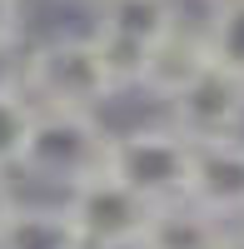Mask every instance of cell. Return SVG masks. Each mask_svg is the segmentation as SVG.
<instances>
[{
	"instance_id": "6da1fadb",
	"label": "cell",
	"mask_w": 244,
	"mask_h": 249,
	"mask_svg": "<svg viewBox=\"0 0 244 249\" xmlns=\"http://www.w3.org/2000/svg\"><path fill=\"white\" fill-rule=\"evenodd\" d=\"M20 90L35 110L95 115L115 95L95 35H50L30 55H20Z\"/></svg>"
},
{
	"instance_id": "7a4b0ae2",
	"label": "cell",
	"mask_w": 244,
	"mask_h": 249,
	"mask_svg": "<svg viewBox=\"0 0 244 249\" xmlns=\"http://www.w3.org/2000/svg\"><path fill=\"white\" fill-rule=\"evenodd\" d=\"M110 179H120L130 195H139L159 210V204H179L190 190V140L174 135L170 124L159 130H125L105 140V164Z\"/></svg>"
},
{
	"instance_id": "3957f363",
	"label": "cell",
	"mask_w": 244,
	"mask_h": 249,
	"mask_svg": "<svg viewBox=\"0 0 244 249\" xmlns=\"http://www.w3.org/2000/svg\"><path fill=\"white\" fill-rule=\"evenodd\" d=\"M105 130H100L95 115H70V110H35L30 120V140L25 155H20V170L45 175L55 184L75 190L80 179L100 175L105 164Z\"/></svg>"
},
{
	"instance_id": "277c9868",
	"label": "cell",
	"mask_w": 244,
	"mask_h": 249,
	"mask_svg": "<svg viewBox=\"0 0 244 249\" xmlns=\"http://www.w3.org/2000/svg\"><path fill=\"white\" fill-rule=\"evenodd\" d=\"M95 15H100L95 45L105 55V70L115 80V90H125L139 80L145 50L179 20V5L174 0H95Z\"/></svg>"
},
{
	"instance_id": "5b68a950",
	"label": "cell",
	"mask_w": 244,
	"mask_h": 249,
	"mask_svg": "<svg viewBox=\"0 0 244 249\" xmlns=\"http://www.w3.org/2000/svg\"><path fill=\"white\" fill-rule=\"evenodd\" d=\"M65 214L75 224L80 244H110V239H139L155 210L100 170L90 179H80L75 190H65Z\"/></svg>"
},
{
	"instance_id": "8992f818",
	"label": "cell",
	"mask_w": 244,
	"mask_h": 249,
	"mask_svg": "<svg viewBox=\"0 0 244 249\" xmlns=\"http://www.w3.org/2000/svg\"><path fill=\"white\" fill-rule=\"evenodd\" d=\"M170 130L185 140H225L244 124V80L219 70L214 60L179 95H170Z\"/></svg>"
},
{
	"instance_id": "52a82bcc",
	"label": "cell",
	"mask_w": 244,
	"mask_h": 249,
	"mask_svg": "<svg viewBox=\"0 0 244 249\" xmlns=\"http://www.w3.org/2000/svg\"><path fill=\"white\" fill-rule=\"evenodd\" d=\"M194 210L214 214L219 224L244 219V140H190V190Z\"/></svg>"
},
{
	"instance_id": "ba28073f",
	"label": "cell",
	"mask_w": 244,
	"mask_h": 249,
	"mask_svg": "<svg viewBox=\"0 0 244 249\" xmlns=\"http://www.w3.org/2000/svg\"><path fill=\"white\" fill-rule=\"evenodd\" d=\"M209 65V45H205V30L185 25V20H174V25L155 40V45L145 50V60H139V90H150L159 100H170L190 85V80Z\"/></svg>"
},
{
	"instance_id": "9c48e42d",
	"label": "cell",
	"mask_w": 244,
	"mask_h": 249,
	"mask_svg": "<svg viewBox=\"0 0 244 249\" xmlns=\"http://www.w3.org/2000/svg\"><path fill=\"white\" fill-rule=\"evenodd\" d=\"M229 224H219L214 214L194 210L190 199L179 204H159L145 224V244L150 249H225Z\"/></svg>"
},
{
	"instance_id": "30bf717a",
	"label": "cell",
	"mask_w": 244,
	"mask_h": 249,
	"mask_svg": "<svg viewBox=\"0 0 244 249\" xmlns=\"http://www.w3.org/2000/svg\"><path fill=\"white\" fill-rule=\"evenodd\" d=\"M0 249H80L65 204H20L0 219Z\"/></svg>"
},
{
	"instance_id": "8fae6325",
	"label": "cell",
	"mask_w": 244,
	"mask_h": 249,
	"mask_svg": "<svg viewBox=\"0 0 244 249\" xmlns=\"http://www.w3.org/2000/svg\"><path fill=\"white\" fill-rule=\"evenodd\" d=\"M205 45H209V60L219 70H229V75L244 80V0H229V5L209 10Z\"/></svg>"
},
{
	"instance_id": "7c38bea8",
	"label": "cell",
	"mask_w": 244,
	"mask_h": 249,
	"mask_svg": "<svg viewBox=\"0 0 244 249\" xmlns=\"http://www.w3.org/2000/svg\"><path fill=\"white\" fill-rule=\"evenodd\" d=\"M30 120H35V105L25 95H0V170L20 164L25 140H30Z\"/></svg>"
},
{
	"instance_id": "4fadbf2b",
	"label": "cell",
	"mask_w": 244,
	"mask_h": 249,
	"mask_svg": "<svg viewBox=\"0 0 244 249\" xmlns=\"http://www.w3.org/2000/svg\"><path fill=\"white\" fill-rule=\"evenodd\" d=\"M0 95H25L20 90V55H15V45H0Z\"/></svg>"
},
{
	"instance_id": "5bb4252c",
	"label": "cell",
	"mask_w": 244,
	"mask_h": 249,
	"mask_svg": "<svg viewBox=\"0 0 244 249\" xmlns=\"http://www.w3.org/2000/svg\"><path fill=\"white\" fill-rule=\"evenodd\" d=\"M20 40V0H0V45Z\"/></svg>"
},
{
	"instance_id": "9a60e30c",
	"label": "cell",
	"mask_w": 244,
	"mask_h": 249,
	"mask_svg": "<svg viewBox=\"0 0 244 249\" xmlns=\"http://www.w3.org/2000/svg\"><path fill=\"white\" fill-rule=\"evenodd\" d=\"M80 249H150V244H145V234H139V239H110V244H80Z\"/></svg>"
},
{
	"instance_id": "2e32d148",
	"label": "cell",
	"mask_w": 244,
	"mask_h": 249,
	"mask_svg": "<svg viewBox=\"0 0 244 249\" xmlns=\"http://www.w3.org/2000/svg\"><path fill=\"white\" fill-rule=\"evenodd\" d=\"M15 210V190H10V179H5V170H0V219H5Z\"/></svg>"
},
{
	"instance_id": "e0dca14e",
	"label": "cell",
	"mask_w": 244,
	"mask_h": 249,
	"mask_svg": "<svg viewBox=\"0 0 244 249\" xmlns=\"http://www.w3.org/2000/svg\"><path fill=\"white\" fill-rule=\"evenodd\" d=\"M225 249H244V219H239V230L225 234Z\"/></svg>"
},
{
	"instance_id": "ac0fdd59",
	"label": "cell",
	"mask_w": 244,
	"mask_h": 249,
	"mask_svg": "<svg viewBox=\"0 0 244 249\" xmlns=\"http://www.w3.org/2000/svg\"><path fill=\"white\" fill-rule=\"evenodd\" d=\"M209 5H229V0H209Z\"/></svg>"
},
{
	"instance_id": "d6986e66",
	"label": "cell",
	"mask_w": 244,
	"mask_h": 249,
	"mask_svg": "<svg viewBox=\"0 0 244 249\" xmlns=\"http://www.w3.org/2000/svg\"><path fill=\"white\" fill-rule=\"evenodd\" d=\"M90 5H95V0H90Z\"/></svg>"
}]
</instances>
